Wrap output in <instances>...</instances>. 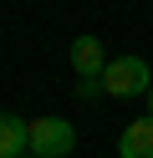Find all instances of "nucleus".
Listing matches in <instances>:
<instances>
[{
    "mask_svg": "<svg viewBox=\"0 0 153 158\" xmlns=\"http://www.w3.org/2000/svg\"><path fill=\"white\" fill-rule=\"evenodd\" d=\"M102 87H107V97H148L153 72H148L143 56H117V61H107V72H102Z\"/></svg>",
    "mask_w": 153,
    "mask_h": 158,
    "instance_id": "1",
    "label": "nucleus"
},
{
    "mask_svg": "<svg viewBox=\"0 0 153 158\" xmlns=\"http://www.w3.org/2000/svg\"><path fill=\"white\" fill-rule=\"evenodd\" d=\"M77 148V127L66 117H36L31 123V158H66Z\"/></svg>",
    "mask_w": 153,
    "mask_h": 158,
    "instance_id": "2",
    "label": "nucleus"
},
{
    "mask_svg": "<svg viewBox=\"0 0 153 158\" xmlns=\"http://www.w3.org/2000/svg\"><path fill=\"white\" fill-rule=\"evenodd\" d=\"M31 153V123L15 112H0V158H26Z\"/></svg>",
    "mask_w": 153,
    "mask_h": 158,
    "instance_id": "3",
    "label": "nucleus"
},
{
    "mask_svg": "<svg viewBox=\"0 0 153 158\" xmlns=\"http://www.w3.org/2000/svg\"><path fill=\"white\" fill-rule=\"evenodd\" d=\"M117 153L122 158H153V112L148 117H133L117 138Z\"/></svg>",
    "mask_w": 153,
    "mask_h": 158,
    "instance_id": "4",
    "label": "nucleus"
},
{
    "mask_svg": "<svg viewBox=\"0 0 153 158\" xmlns=\"http://www.w3.org/2000/svg\"><path fill=\"white\" fill-rule=\"evenodd\" d=\"M71 66H77V77H102L107 72V51H102L97 36H77L71 41Z\"/></svg>",
    "mask_w": 153,
    "mask_h": 158,
    "instance_id": "5",
    "label": "nucleus"
},
{
    "mask_svg": "<svg viewBox=\"0 0 153 158\" xmlns=\"http://www.w3.org/2000/svg\"><path fill=\"white\" fill-rule=\"evenodd\" d=\"M77 97H82V102H97V97H107L102 77H77Z\"/></svg>",
    "mask_w": 153,
    "mask_h": 158,
    "instance_id": "6",
    "label": "nucleus"
},
{
    "mask_svg": "<svg viewBox=\"0 0 153 158\" xmlns=\"http://www.w3.org/2000/svg\"><path fill=\"white\" fill-rule=\"evenodd\" d=\"M148 112H153V87H148Z\"/></svg>",
    "mask_w": 153,
    "mask_h": 158,
    "instance_id": "7",
    "label": "nucleus"
}]
</instances>
